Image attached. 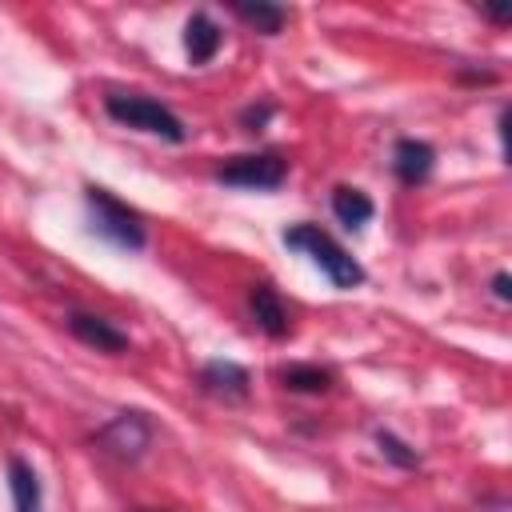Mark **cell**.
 Wrapping results in <instances>:
<instances>
[{
  "label": "cell",
  "mask_w": 512,
  "mask_h": 512,
  "mask_svg": "<svg viewBox=\"0 0 512 512\" xmlns=\"http://www.w3.org/2000/svg\"><path fill=\"white\" fill-rule=\"evenodd\" d=\"M284 248H292V252H304L324 276H328V284L332 288H340V292H352V288H360L368 276H364V268H360V260L348 252V248H340L324 228H316V224H292V228H284Z\"/></svg>",
  "instance_id": "obj_2"
},
{
  "label": "cell",
  "mask_w": 512,
  "mask_h": 512,
  "mask_svg": "<svg viewBox=\"0 0 512 512\" xmlns=\"http://www.w3.org/2000/svg\"><path fill=\"white\" fill-rule=\"evenodd\" d=\"M8 496H12V512H44L40 476L24 456H8Z\"/></svg>",
  "instance_id": "obj_11"
},
{
  "label": "cell",
  "mask_w": 512,
  "mask_h": 512,
  "mask_svg": "<svg viewBox=\"0 0 512 512\" xmlns=\"http://www.w3.org/2000/svg\"><path fill=\"white\" fill-rule=\"evenodd\" d=\"M372 440H376V448H380V456L392 464V468H404V472H412V468H420V452L412 448V444H404L396 432H388V428H376L372 432Z\"/></svg>",
  "instance_id": "obj_15"
},
{
  "label": "cell",
  "mask_w": 512,
  "mask_h": 512,
  "mask_svg": "<svg viewBox=\"0 0 512 512\" xmlns=\"http://www.w3.org/2000/svg\"><path fill=\"white\" fill-rule=\"evenodd\" d=\"M216 180L244 192H276L288 180V160L280 152H244L216 168Z\"/></svg>",
  "instance_id": "obj_5"
},
{
  "label": "cell",
  "mask_w": 512,
  "mask_h": 512,
  "mask_svg": "<svg viewBox=\"0 0 512 512\" xmlns=\"http://www.w3.org/2000/svg\"><path fill=\"white\" fill-rule=\"evenodd\" d=\"M84 212H88V232L104 244H112L116 252H140L148 244L144 220L136 208H128L124 200H116L108 188L88 184L84 188Z\"/></svg>",
  "instance_id": "obj_1"
},
{
  "label": "cell",
  "mask_w": 512,
  "mask_h": 512,
  "mask_svg": "<svg viewBox=\"0 0 512 512\" xmlns=\"http://www.w3.org/2000/svg\"><path fill=\"white\" fill-rule=\"evenodd\" d=\"M332 216H336L348 232H360V228L376 216V204H372L368 192H360V188H352V184H336V188H332Z\"/></svg>",
  "instance_id": "obj_12"
},
{
  "label": "cell",
  "mask_w": 512,
  "mask_h": 512,
  "mask_svg": "<svg viewBox=\"0 0 512 512\" xmlns=\"http://www.w3.org/2000/svg\"><path fill=\"white\" fill-rule=\"evenodd\" d=\"M64 328H68L84 348H96V352H104V356H120V352H128V332L116 328L112 320L96 316V312H80V308H72V312L64 316Z\"/></svg>",
  "instance_id": "obj_7"
},
{
  "label": "cell",
  "mask_w": 512,
  "mask_h": 512,
  "mask_svg": "<svg viewBox=\"0 0 512 512\" xmlns=\"http://www.w3.org/2000/svg\"><path fill=\"white\" fill-rule=\"evenodd\" d=\"M224 44V28L208 16V12H192L184 20V52H188V64H208Z\"/></svg>",
  "instance_id": "obj_10"
},
{
  "label": "cell",
  "mask_w": 512,
  "mask_h": 512,
  "mask_svg": "<svg viewBox=\"0 0 512 512\" xmlns=\"http://www.w3.org/2000/svg\"><path fill=\"white\" fill-rule=\"evenodd\" d=\"M104 112H108L116 124L136 128V132H148V136H160V140H168V144H184V140H188L184 120H180L168 104H160V100H152V96H140V92H112V96H104Z\"/></svg>",
  "instance_id": "obj_3"
},
{
  "label": "cell",
  "mask_w": 512,
  "mask_h": 512,
  "mask_svg": "<svg viewBox=\"0 0 512 512\" xmlns=\"http://www.w3.org/2000/svg\"><path fill=\"white\" fill-rule=\"evenodd\" d=\"M196 384L204 396H212L220 404H244L252 392V372L236 360H204L196 372Z\"/></svg>",
  "instance_id": "obj_6"
},
{
  "label": "cell",
  "mask_w": 512,
  "mask_h": 512,
  "mask_svg": "<svg viewBox=\"0 0 512 512\" xmlns=\"http://www.w3.org/2000/svg\"><path fill=\"white\" fill-rule=\"evenodd\" d=\"M248 308H252V320L256 328L268 336V340H284L292 332V320H288V308L280 300V292L272 284H252L248 288Z\"/></svg>",
  "instance_id": "obj_9"
},
{
  "label": "cell",
  "mask_w": 512,
  "mask_h": 512,
  "mask_svg": "<svg viewBox=\"0 0 512 512\" xmlns=\"http://www.w3.org/2000/svg\"><path fill=\"white\" fill-rule=\"evenodd\" d=\"M392 172L404 188H420L436 172V148L416 136H400L392 144Z\"/></svg>",
  "instance_id": "obj_8"
},
{
  "label": "cell",
  "mask_w": 512,
  "mask_h": 512,
  "mask_svg": "<svg viewBox=\"0 0 512 512\" xmlns=\"http://www.w3.org/2000/svg\"><path fill=\"white\" fill-rule=\"evenodd\" d=\"M232 16H240L260 36H276L284 28V20H288V8L284 4H272V0H236L232 4Z\"/></svg>",
  "instance_id": "obj_13"
},
{
  "label": "cell",
  "mask_w": 512,
  "mask_h": 512,
  "mask_svg": "<svg viewBox=\"0 0 512 512\" xmlns=\"http://www.w3.org/2000/svg\"><path fill=\"white\" fill-rule=\"evenodd\" d=\"M272 116H276V108H272L268 100H260V104H248V108L240 112V128L256 136V132H264V128H268V120H272Z\"/></svg>",
  "instance_id": "obj_16"
},
{
  "label": "cell",
  "mask_w": 512,
  "mask_h": 512,
  "mask_svg": "<svg viewBox=\"0 0 512 512\" xmlns=\"http://www.w3.org/2000/svg\"><path fill=\"white\" fill-rule=\"evenodd\" d=\"M152 432H156V428H152L148 412H140V408H124V412H116V416L92 436V444H96L104 456L120 460V464H136V460L148 452Z\"/></svg>",
  "instance_id": "obj_4"
},
{
  "label": "cell",
  "mask_w": 512,
  "mask_h": 512,
  "mask_svg": "<svg viewBox=\"0 0 512 512\" xmlns=\"http://www.w3.org/2000/svg\"><path fill=\"white\" fill-rule=\"evenodd\" d=\"M492 296H496L500 304L512 300V276H508V272H496V276H492Z\"/></svg>",
  "instance_id": "obj_17"
},
{
  "label": "cell",
  "mask_w": 512,
  "mask_h": 512,
  "mask_svg": "<svg viewBox=\"0 0 512 512\" xmlns=\"http://www.w3.org/2000/svg\"><path fill=\"white\" fill-rule=\"evenodd\" d=\"M276 380L288 388V392H300V396H324L332 388V372L320 368V364H284L276 372Z\"/></svg>",
  "instance_id": "obj_14"
},
{
  "label": "cell",
  "mask_w": 512,
  "mask_h": 512,
  "mask_svg": "<svg viewBox=\"0 0 512 512\" xmlns=\"http://www.w3.org/2000/svg\"><path fill=\"white\" fill-rule=\"evenodd\" d=\"M480 12H484L492 24H508V20H512V12H508V8H480Z\"/></svg>",
  "instance_id": "obj_18"
}]
</instances>
